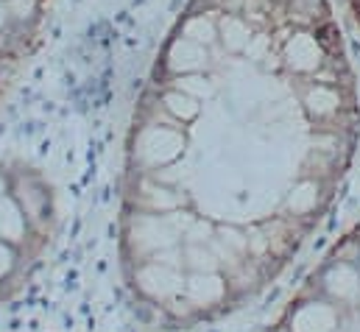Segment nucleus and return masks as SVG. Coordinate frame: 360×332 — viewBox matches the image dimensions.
<instances>
[{
	"label": "nucleus",
	"mask_w": 360,
	"mask_h": 332,
	"mask_svg": "<svg viewBox=\"0 0 360 332\" xmlns=\"http://www.w3.org/2000/svg\"><path fill=\"white\" fill-rule=\"evenodd\" d=\"M349 3V8H352V14L358 17V23H360V0H347Z\"/></svg>",
	"instance_id": "nucleus-1"
}]
</instances>
